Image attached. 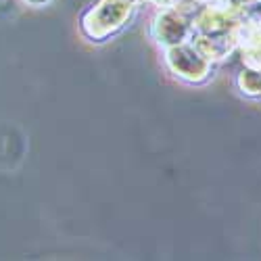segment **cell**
<instances>
[{"mask_svg": "<svg viewBox=\"0 0 261 261\" xmlns=\"http://www.w3.org/2000/svg\"><path fill=\"white\" fill-rule=\"evenodd\" d=\"M28 5H32V7H46V5H50L53 0H25Z\"/></svg>", "mask_w": 261, "mask_h": 261, "instance_id": "cell-6", "label": "cell"}, {"mask_svg": "<svg viewBox=\"0 0 261 261\" xmlns=\"http://www.w3.org/2000/svg\"><path fill=\"white\" fill-rule=\"evenodd\" d=\"M132 5H140V3H148V0H129Z\"/></svg>", "mask_w": 261, "mask_h": 261, "instance_id": "cell-7", "label": "cell"}, {"mask_svg": "<svg viewBox=\"0 0 261 261\" xmlns=\"http://www.w3.org/2000/svg\"><path fill=\"white\" fill-rule=\"evenodd\" d=\"M165 63L173 75L188 84H201L211 75V61L188 42L165 48Z\"/></svg>", "mask_w": 261, "mask_h": 261, "instance_id": "cell-2", "label": "cell"}, {"mask_svg": "<svg viewBox=\"0 0 261 261\" xmlns=\"http://www.w3.org/2000/svg\"><path fill=\"white\" fill-rule=\"evenodd\" d=\"M238 90H241L245 96L257 98L261 96V69H253V67H245L236 77Z\"/></svg>", "mask_w": 261, "mask_h": 261, "instance_id": "cell-5", "label": "cell"}, {"mask_svg": "<svg viewBox=\"0 0 261 261\" xmlns=\"http://www.w3.org/2000/svg\"><path fill=\"white\" fill-rule=\"evenodd\" d=\"M132 11L129 0H100L82 17V32L90 40H105L127 23Z\"/></svg>", "mask_w": 261, "mask_h": 261, "instance_id": "cell-1", "label": "cell"}, {"mask_svg": "<svg viewBox=\"0 0 261 261\" xmlns=\"http://www.w3.org/2000/svg\"><path fill=\"white\" fill-rule=\"evenodd\" d=\"M194 46H197L211 63H215V61H224L236 48V40H234L232 32H224V34H197V36H194Z\"/></svg>", "mask_w": 261, "mask_h": 261, "instance_id": "cell-4", "label": "cell"}, {"mask_svg": "<svg viewBox=\"0 0 261 261\" xmlns=\"http://www.w3.org/2000/svg\"><path fill=\"white\" fill-rule=\"evenodd\" d=\"M150 32H153V38L161 46L169 48V46H178L188 42L194 28L178 7H167L155 15Z\"/></svg>", "mask_w": 261, "mask_h": 261, "instance_id": "cell-3", "label": "cell"}]
</instances>
